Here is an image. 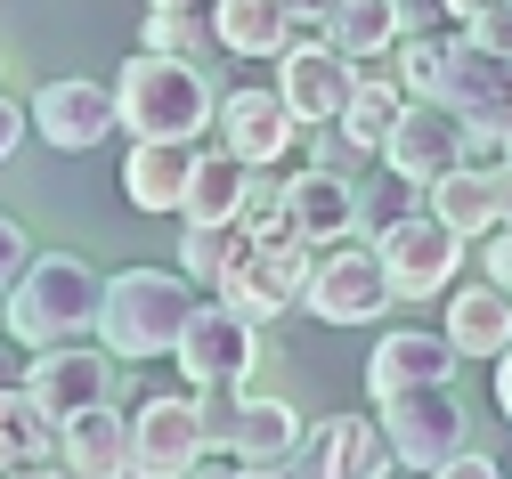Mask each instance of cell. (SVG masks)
<instances>
[{
	"label": "cell",
	"mask_w": 512,
	"mask_h": 479,
	"mask_svg": "<svg viewBox=\"0 0 512 479\" xmlns=\"http://www.w3.org/2000/svg\"><path fill=\"white\" fill-rule=\"evenodd\" d=\"M228 82H212L196 57L171 49H131V65L114 74V106L131 139H204V122H220Z\"/></svg>",
	"instance_id": "1"
},
{
	"label": "cell",
	"mask_w": 512,
	"mask_h": 479,
	"mask_svg": "<svg viewBox=\"0 0 512 479\" xmlns=\"http://www.w3.org/2000/svg\"><path fill=\"white\" fill-rule=\"evenodd\" d=\"M98 309H106V277L82 252H33V268L17 277V293H0L17 350H57V341H98Z\"/></svg>",
	"instance_id": "2"
},
{
	"label": "cell",
	"mask_w": 512,
	"mask_h": 479,
	"mask_svg": "<svg viewBox=\"0 0 512 479\" xmlns=\"http://www.w3.org/2000/svg\"><path fill=\"white\" fill-rule=\"evenodd\" d=\"M187 317H196V277L187 268H122V277H106L98 341L114 358H171Z\"/></svg>",
	"instance_id": "3"
},
{
	"label": "cell",
	"mask_w": 512,
	"mask_h": 479,
	"mask_svg": "<svg viewBox=\"0 0 512 479\" xmlns=\"http://www.w3.org/2000/svg\"><path fill=\"white\" fill-rule=\"evenodd\" d=\"M391 301L399 293H391V268H382V244L342 236V244H326V252L309 260V293H301L309 317H326V325H374Z\"/></svg>",
	"instance_id": "4"
},
{
	"label": "cell",
	"mask_w": 512,
	"mask_h": 479,
	"mask_svg": "<svg viewBox=\"0 0 512 479\" xmlns=\"http://www.w3.org/2000/svg\"><path fill=\"white\" fill-rule=\"evenodd\" d=\"M374 415H382V431H391V455H399L407 471H439L447 455L472 439V423H464V406H456V390H447V382L399 390V398H382Z\"/></svg>",
	"instance_id": "5"
},
{
	"label": "cell",
	"mask_w": 512,
	"mask_h": 479,
	"mask_svg": "<svg viewBox=\"0 0 512 479\" xmlns=\"http://www.w3.org/2000/svg\"><path fill=\"white\" fill-rule=\"evenodd\" d=\"M431 98H439L447 114H464V130H504V122H512V57L480 49L472 33H447V57H439Z\"/></svg>",
	"instance_id": "6"
},
{
	"label": "cell",
	"mask_w": 512,
	"mask_h": 479,
	"mask_svg": "<svg viewBox=\"0 0 512 479\" xmlns=\"http://www.w3.org/2000/svg\"><path fill=\"white\" fill-rule=\"evenodd\" d=\"M464 228H447L431 203L415 220H399L391 236H382V268H391V293L399 301H431V293H447L456 285V268H464Z\"/></svg>",
	"instance_id": "7"
},
{
	"label": "cell",
	"mask_w": 512,
	"mask_h": 479,
	"mask_svg": "<svg viewBox=\"0 0 512 479\" xmlns=\"http://www.w3.org/2000/svg\"><path fill=\"white\" fill-rule=\"evenodd\" d=\"M179 374H187V390H212V382H244L252 374V358H261V341H252V317L236 309V301H196V317H187V333H179Z\"/></svg>",
	"instance_id": "8"
},
{
	"label": "cell",
	"mask_w": 512,
	"mask_h": 479,
	"mask_svg": "<svg viewBox=\"0 0 512 479\" xmlns=\"http://www.w3.org/2000/svg\"><path fill=\"white\" fill-rule=\"evenodd\" d=\"M358 74H366V65H358V57H342L334 41H317V33H301V41L277 57V90H285V106H293L309 130H334V122H342V106H350Z\"/></svg>",
	"instance_id": "9"
},
{
	"label": "cell",
	"mask_w": 512,
	"mask_h": 479,
	"mask_svg": "<svg viewBox=\"0 0 512 479\" xmlns=\"http://www.w3.org/2000/svg\"><path fill=\"white\" fill-rule=\"evenodd\" d=\"M25 390H33V406L49 423H74L82 406H106L114 398V350L98 341H57V350H33V366H25Z\"/></svg>",
	"instance_id": "10"
},
{
	"label": "cell",
	"mask_w": 512,
	"mask_h": 479,
	"mask_svg": "<svg viewBox=\"0 0 512 479\" xmlns=\"http://www.w3.org/2000/svg\"><path fill=\"white\" fill-rule=\"evenodd\" d=\"M212 455L196 398H147L131 406V479H187Z\"/></svg>",
	"instance_id": "11"
},
{
	"label": "cell",
	"mask_w": 512,
	"mask_h": 479,
	"mask_svg": "<svg viewBox=\"0 0 512 479\" xmlns=\"http://www.w3.org/2000/svg\"><path fill=\"white\" fill-rule=\"evenodd\" d=\"M309 244H261L252 236L244 244V260L228 268V285H220V301H236L252 325H277L285 309H301V293H309Z\"/></svg>",
	"instance_id": "12"
},
{
	"label": "cell",
	"mask_w": 512,
	"mask_h": 479,
	"mask_svg": "<svg viewBox=\"0 0 512 479\" xmlns=\"http://www.w3.org/2000/svg\"><path fill=\"white\" fill-rule=\"evenodd\" d=\"M33 130H41V139H49L57 155H90L98 139H114V130H122L114 82H82V74L49 82V90L33 98Z\"/></svg>",
	"instance_id": "13"
},
{
	"label": "cell",
	"mask_w": 512,
	"mask_h": 479,
	"mask_svg": "<svg viewBox=\"0 0 512 479\" xmlns=\"http://www.w3.org/2000/svg\"><path fill=\"white\" fill-rule=\"evenodd\" d=\"M382 163L407 171V179H447L464 163V114H447L439 98H407L399 122H391V139H382Z\"/></svg>",
	"instance_id": "14"
},
{
	"label": "cell",
	"mask_w": 512,
	"mask_h": 479,
	"mask_svg": "<svg viewBox=\"0 0 512 479\" xmlns=\"http://www.w3.org/2000/svg\"><path fill=\"white\" fill-rule=\"evenodd\" d=\"M301 130H309V122L285 106L277 82H269V90H228V98H220V147H236L244 163H277V155H293Z\"/></svg>",
	"instance_id": "15"
},
{
	"label": "cell",
	"mask_w": 512,
	"mask_h": 479,
	"mask_svg": "<svg viewBox=\"0 0 512 479\" xmlns=\"http://www.w3.org/2000/svg\"><path fill=\"white\" fill-rule=\"evenodd\" d=\"M456 341L447 333H423V325H407V333H382L374 350H366V398L382 406V398H399V390H423V382H447L456 374Z\"/></svg>",
	"instance_id": "16"
},
{
	"label": "cell",
	"mask_w": 512,
	"mask_h": 479,
	"mask_svg": "<svg viewBox=\"0 0 512 479\" xmlns=\"http://www.w3.org/2000/svg\"><path fill=\"white\" fill-rule=\"evenodd\" d=\"M196 139H131V155H122V195L139 203L147 220H179V203H187V179H196Z\"/></svg>",
	"instance_id": "17"
},
{
	"label": "cell",
	"mask_w": 512,
	"mask_h": 479,
	"mask_svg": "<svg viewBox=\"0 0 512 479\" xmlns=\"http://www.w3.org/2000/svg\"><path fill=\"white\" fill-rule=\"evenodd\" d=\"M285 203H293V220H301V244H309V252H326V244H342V236L358 228V179L334 171V163L293 171V179H285Z\"/></svg>",
	"instance_id": "18"
},
{
	"label": "cell",
	"mask_w": 512,
	"mask_h": 479,
	"mask_svg": "<svg viewBox=\"0 0 512 479\" xmlns=\"http://www.w3.org/2000/svg\"><path fill=\"white\" fill-rule=\"evenodd\" d=\"M57 463L74 479H131V415L82 406L74 423H57Z\"/></svg>",
	"instance_id": "19"
},
{
	"label": "cell",
	"mask_w": 512,
	"mask_h": 479,
	"mask_svg": "<svg viewBox=\"0 0 512 479\" xmlns=\"http://www.w3.org/2000/svg\"><path fill=\"white\" fill-rule=\"evenodd\" d=\"M447 341L464 358H504L512 350V285H447Z\"/></svg>",
	"instance_id": "20"
},
{
	"label": "cell",
	"mask_w": 512,
	"mask_h": 479,
	"mask_svg": "<svg viewBox=\"0 0 512 479\" xmlns=\"http://www.w3.org/2000/svg\"><path fill=\"white\" fill-rule=\"evenodd\" d=\"M391 431L382 415H334L326 439H317V471L309 479H391Z\"/></svg>",
	"instance_id": "21"
},
{
	"label": "cell",
	"mask_w": 512,
	"mask_h": 479,
	"mask_svg": "<svg viewBox=\"0 0 512 479\" xmlns=\"http://www.w3.org/2000/svg\"><path fill=\"white\" fill-rule=\"evenodd\" d=\"M212 41L228 57H285L301 41V25L285 17V0H220L212 9Z\"/></svg>",
	"instance_id": "22"
},
{
	"label": "cell",
	"mask_w": 512,
	"mask_h": 479,
	"mask_svg": "<svg viewBox=\"0 0 512 479\" xmlns=\"http://www.w3.org/2000/svg\"><path fill=\"white\" fill-rule=\"evenodd\" d=\"M252 179H261V163H244L236 147H220V155H196V179H187L179 220H236L244 203H252Z\"/></svg>",
	"instance_id": "23"
},
{
	"label": "cell",
	"mask_w": 512,
	"mask_h": 479,
	"mask_svg": "<svg viewBox=\"0 0 512 479\" xmlns=\"http://www.w3.org/2000/svg\"><path fill=\"white\" fill-rule=\"evenodd\" d=\"M431 212H439L447 228H464V236H496V228H504L496 171H480V163H456L447 179H431Z\"/></svg>",
	"instance_id": "24"
},
{
	"label": "cell",
	"mask_w": 512,
	"mask_h": 479,
	"mask_svg": "<svg viewBox=\"0 0 512 479\" xmlns=\"http://www.w3.org/2000/svg\"><path fill=\"white\" fill-rule=\"evenodd\" d=\"M317 41H334L342 57L374 65L382 49H399V9L391 0H334V17L317 25Z\"/></svg>",
	"instance_id": "25"
},
{
	"label": "cell",
	"mask_w": 512,
	"mask_h": 479,
	"mask_svg": "<svg viewBox=\"0 0 512 479\" xmlns=\"http://www.w3.org/2000/svg\"><path fill=\"white\" fill-rule=\"evenodd\" d=\"M399 106H407V82H399V74H358V90H350V106H342V139H350L358 155H382Z\"/></svg>",
	"instance_id": "26"
},
{
	"label": "cell",
	"mask_w": 512,
	"mask_h": 479,
	"mask_svg": "<svg viewBox=\"0 0 512 479\" xmlns=\"http://www.w3.org/2000/svg\"><path fill=\"white\" fill-rule=\"evenodd\" d=\"M301 447V415L285 398H244V415H236V463H293Z\"/></svg>",
	"instance_id": "27"
},
{
	"label": "cell",
	"mask_w": 512,
	"mask_h": 479,
	"mask_svg": "<svg viewBox=\"0 0 512 479\" xmlns=\"http://www.w3.org/2000/svg\"><path fill=\"white\" fill-rule=\"evenodd\" d=\"M244 244H252V228L244 220H187V236H179V268H187V277H196V285H228V268L244 260Z\"/></svg>",
	"instance_id": "28"
},
{
	"label": "cell",
	"mask_w": 512,
	"mask_h": 479,
	"mask_svg": "<svg viewBox=\"0 0 512 479\" xmlns=\"http://www.w3.org/2000/svg\"><path fill=\"white\" fill-rule=\"evenodd\" d=\"M423 203H431V187H423V179H407V171H391V163H382V179H366V187H358V228H350V236L382 244L399 220H415Z\"/></svg>",
	"instance_id": "29"
},
{
	"label": "cell",
	"mask_w": 512,
	"mask_h": 479,
	"mask_svg": "<svg viewBox=\"0 0 512 479\" xmlns=\"http://www.w3.org/2000/svg\"><path fill=\"white\" fill-rule=\"evenodd\" d=\"M57 455V423L33 406V390H0V471H17V463H49Z\"/></svg>",
	"instance_id": "30"
},
{
	"label": "cell",
	"mask_w": 512,
	"mask_h": 479,
	"mask_svg": "<svg viewBox=\"0 0 512 479\" xmlns=\"http://www.w3.org/2000/svg\"><path fill=\"white\" fill-rule=\"evenodd\" d=\"M204 33H212L204 17H171V9H155V17H147V41H139V49H171V57H196V41H204Z\"/></svg>",
	"instance_id": "31"
},
{
	"label": "cell",
	"mask_w": 512,
	"mask_h": 479,
	"mask_svg": "<svg viewBox=\"0 0 512 479\" xmlns=\"http://www.w3.org/2000/svg\"><path fill=\"white\" fill-rule=\"evenodd\" d=\"M25 268H33V236H25L17 212H0V293H17Z\"/></svg>",
	"instance_id": "32"
},
{
	"label": "cell",
	"mask_w": 512,
	"mask_h": 479,
	"mask_svg": "<svg viewBox=\"0 0 512 479\" xmlns=\"http://www.w3.org/2000/svg\"><path fill=\"white\" fill-rule=\"evenodd\" d=\"M464 33H472L480 49H496V57H512V0H496V9H488V17H472Z\"/></svg>",
	"instance_id": "33"
},
{
	"label": "cell",
	"mask_w": 512,
	"mask_h": 479,
	"mask_svg": "<svg viewBox=\"0 0 512 479\" xmlns=\"http://www.w3.org/2000/svg\"><path fill=\"white\" fill-rule=\"evenodd\" d=\"M399 9V33H439V25H456L447 17V0H391Z\"/></svg>",
	"instance_id": "34"
},
{
	"label": "cell",
	"mask_w": 512,
	"mask_h": 479,
	"mask_svg": "<svg viewBox=\"0 0 512 479\" xmlns=\"http://www.w3.org/2000/svg\"><path fill=\"white\" fill-rule=\"evenodd\" d=\"M431 479H504V471H496V463H488L480 447H456V455H447V463H439Z\"/></svg>",
	"instance_id": "35"
},
{
	"label": "cell",
	"mask_w": 512,
	"mask_h": 479,
	"mask_svg": "<svg viewBox=\"0 0 512 479\" xmlns=\"http://www.w3.org/2000/svg\"><path fill=\"white\" fill-rule=\"evenodd\" d=\"M25 130H33V114H17L9 98H0V163H17V147H25Z\"/></svg>",
	"instance_id": "36"
},
{
	"label": "cell",
	"mask_w": 512,
	"mask_h": 479,
	"mask_svg": "<svg viewBox=\"0 0 512 479\" xmlns=\"http://www.w3.org/2000/svg\"><path fill=\"white\" fill-rule=\"evenodd\" d=\"M488 277H496V285H512V228H496V236H488Z\"/></svg>",
	"instance_id": "37"
},
{
	"label": "cell",
	"mask_w": 512,
	"mask_h": 479,
	"mask_svg": "<svg viewBox=\"0 0 512 479\" xmlns=\"http://www.w3.org/2000/svg\"><path fill=\"white\" fill-rule=\"evenodd\" d=\"M285 17H293L301 33H317V25H326V17H334V0H285Z\"/></svg>",
	"instance_id": "38"
},
{
	"label": "cell",
	"mask_w": 512,
	"mask_h": 479,
	"mask_svg": "<svg viewBox=\"0 0 512 479\" xmlns=\"http://www.w3.org/2000/svg\"><path fill=\"white\" fill-rule=\"evenodd\" d=\"M147 9H171V17H204V25H212V9H220V0H147Z\"/></svg>",
	"instance_id": "39"
},
{
	"label": "cell",
	"mask_w": 512,
	"mask_h": 479,
	"mask_svg": "<svg viewBox=\"0 0 512 479\" xmlns=\"http://www.w3.org/2000/svg\"><path fill=\"white\" fill-rule=\"evenodd\" d=\"M0 479H74L66 463H17V471H0Z\"/></svg>",
	"instance_id": "40"
},
{
	"label": "cell",
	"mask_w": 512,
	"mask_h": 479,
	"mask_svg": "<svg viewBox=\"0 0 512 479\" xmlns=\"http://www.w3.org/2000/svg\"><path fill=\"white\" fill-rule=\"evenodd\" d=\"M496 406H504V423H512V350L496 358Z\"/></svg>",
	"instance_id": "41"
},
{
	"label": "cell",
	"mask_w": 512,
	"mask_h": 479,
	"mask_svg": "<svg viewBox=\"0 0 512 479\" xmlns=\"http://www.w3.org/2000/svg\"><path fill=\"white\" fill-rule=\"evenodd\" d=\"M244 479H309V471H293V463H244Z\"/></svg>",
	"instance_id": "42"
},
{
	"label": "cell",
	"mask_w": 512,
	"mask_h": 479,
	"mask_svg": "<svg viewBox=\"0 0 512 479\" xmlns=\"http://www.w3.org/2000/svg\"><path fill=\"white\" fill-rule=\"evenodd\" d=\"M496 203H504V228H512V155L496 163Z\"/></svg>",
	"instance_id": "43"
},
{
	"label": "cell",
	"mask_w": 512,
	"mask_h": 479,
	"mask_svg": "<svg viewBox=\"0 0 512 479\" xmlns=\"http://www.w3.org/2000/svg\"><path fill=\"white\" fill-rule=\"evenodd\" d=\"M496 9V0H447V17H456V25H472V17H488Z\"/></svg>",
	"instance_id": "44"
},
{
	"label": "cell",
	"mask_w": 512,
	"mask_h": 479,
	"mask_svg": "<svg viewBox=\"0 0 512 479\" xmlns=\"http://www.w3.org/2000/svg\"><path fill=\"white\" fill-rule=\"evenodd\" d=\"M187 479H244V463H196Z\"/></svg>",
	"instance_id": "45"
},
{
	"label": "cell",
	"mask_w": 512,
	"mask_h": 479,
	"mask_svg": "<svg viewBox=\"0 0 512 479\" xmlns=\"http://www.w3.org/2000/svg\"><path fill=\"white\" fill-rule=\"evenodd\" d=\"M25 382V366H17V350H0V390H17Z\"/></svg>",
	"instance_id": "46"
},
{
	"label": "cell",
	"mask_w": 512,
	"mask_h": 479,
	"mask_svg": "<svg viewBox=\"0 0 512 479\" xmlns=\"http://www.w3.org/2000/svg\"><path fill=\"white\" fill-rule=\"evenodd\" d=\"M504 147H512V122H504Z\"/></svg>",
	"instance_id": "47"
},
{
	"label": "cell",
	"mask_w": 512,
	"mask_h": 479,
	"mask_svg": "<svg viewBox=\"0 0 512 479\" xmlns=\"http://www.w3.org/2000/svg\"><path fill=\"white\" fill-rule=\"evenodd\" d=\"M504 479H512V471H504Z\"/></svg>",
	"instance_id": "48"
}]
</instances>
